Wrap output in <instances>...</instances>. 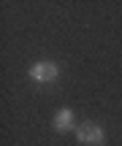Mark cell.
Segmentation results:
<instances>
[{
  "instance_id": "6da1fadb",
  "label": "cell",
  "mask_w": 122,
  "mask_h": 146,
  "mask_svg": "<svg viewBox=\"0 0 122 146\" xmlns=\"http://www.w3.org/2000/svg\"><path fill=\"white\" fill-rule=\"evenodd\" d=\"M27 76H30L33 84H54L60 78V68L57 62H49V60H43V62H35L30 70H27Z\"/></svg>"
},
{
  "instance_id": "7a4b0ae2",
  "label": "cell",
  "mask_w": 122,
  "mask_h": 146,
  "mask_svg": "<svg viewBox=\"0 0 122 146\" xmlns=\"http://www.w3.org/2000/svg\"><path fill=\"white\" fill-rule=\"evenodd\" d=\"M76 141L81 146H101L106 141V133H103V127L95 125V122H84V125L76 127Z\"/></svg>"
},
{
  "instance_id": "3957f363",
  "label": "cell",
  "mask_w": 122,
  "mask_h": 146,
  "mask_svg": "<svg viewBox=\"0 0 122 146\" xmlns=\"http://www.w3.org/2000/svg\"><path fill=\"white\" fill-rule=\"evenodd\" d=\"M52 127H54L57 133L73 130V111H71V108H60L57 114H54V119H52Z\"/></svg>"
}]
</instances>
